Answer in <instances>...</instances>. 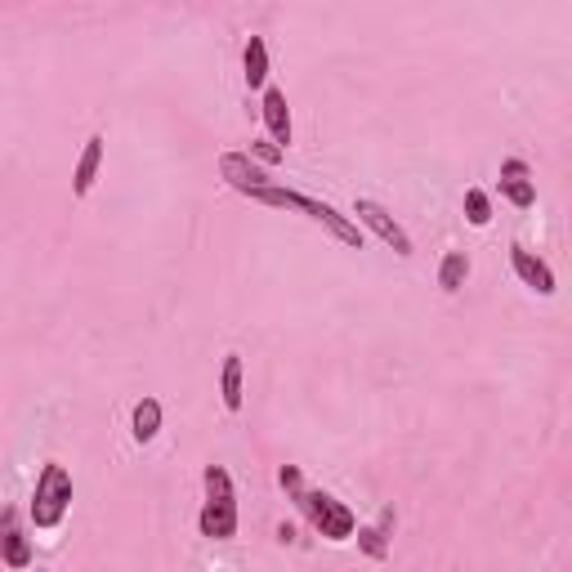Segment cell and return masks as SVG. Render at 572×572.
I'll return each instance as SVG.
<instances>
[{"mask_svg":"<svg viewBox=\"0 0 572 572\" xmlns=\"http://www.w3.org/2000/svg\"><path fill=\"white\" fill-rule=\"evenodd\" d=\"M278 483L286 488V497L295 501V510H300L304 519L313 523V532H318V537H327V541H349V537L358 532V519H354V510H349L345 501H336L331 492H309V488H304L300 465H282V470H278Z\"/></svg>","mask_w":572,"mask_h":572,"instance_id":"1","label":"cell"},{"mask_svg":"<svg viewBox=\"0 0 572 572\" xmlns=\"http://www.w3.org/2000/svg\"><path fill=\"white\" fill-rule=\"evenodd\" d=\"M251 202H260V206H282V211H300V215H309L313 224L327 228V233L336 237L340 246H354V251H362V228H358L349 215H340L331 202L304 197V193H295V188H282V184H269L264 193H255Z\"/></svg>","mask_w":572,"mask_h":572,"instance_id":"2","label":"cell"},{"mask_svg":"<svg viewBox=\"0 0 572 572\" xmlns=\"http://www.w3.org/2000/svg\"><path fill=\"white\" fill-rule=\"evenodd\" d=\"M202 483H206V505H202V514H197V528H202L206 541H233L237 537V492H233V479H228L224 465H206Z\"/></svg>","mask_w":572,"mask_h":572,"instance_id":"3","label":"cell"},{"mask_svg":"<svg viewBox=\"0 0 572 572\" xmlns=\"http://www.w3.org/2000/svg\"><path fill=\"white\" fill-rule=\"evenodd\" d=\"M68 505H72V474L68 465L59 461H45L41 474H36V492H32V523L36 528H59L68 519Z\"/></svg>","mask_w":572,"mask_h":572,"instance_id":"4","label":"cell"},{"mask_svg":"<svg viewBox=\"0 0 572 572\" xmlns=\"http://www.w3.org/2000/svg\"><path fill=\"white\" fill-rule=\"evenodd\" d=\"M354 224H358V228L367 224L371 233H376L380 242L389 246V251H394V255H403V260H412V251H416V246H412V237H407V228L398 224V219L389 215L380 202H371V197H358V202H354Z\"/></svg>","mask_w":572,"mask_h":572,"instance_id":"5","label":"cell"},{"mask_svg":"<svg viewBox=\"0 0 572 572\" xmlns=\"http://www.w3.org/2000/svg\"><path fill=\"white\" fill-rule=\"evenodd\" d=\"M219 179H224L233 193H242V197H255V193H264V188L273 184L269 170L255 166L246 152H224V157H219Z\"/></svg>","mask_w":572,"mask_h":572,"instance_id":"6","label":"cell"},{"mask_svg":"<svg viewBox=\"0 0 572 572\" xmlns=\"http://www.w3.org/2000/svg\"><path fill=\"white\" fill-rule=\"evenodd\" d=\"M0 559H5L9 568H32V541H27V532L18 528V510L14 505H5L0 510Z\"/></svg>","mask_w":572,"mask_h":572,"instance_id":"7","label":"cell"},{"mask_svg":"<svg viewBox=\"0 0 572 572\" xmlns=\"http://www.w3.org/2000/svg\"><path fill=\"white\" fill-rule=\"evenodd\" d=\"M264 126H269V143L273 148H291L295 130H291V108H286V94L278 90V85H264V108H260Z\"/></svg>","mask_w":572,"mask_h":572,"instance_id":"8","label":"cell"},{"mask_svg":"<svg viewBox=\"0 0 572 572\" xmlns=\"http://www.w3.org/2000/svg\"><path fill=\"white\" fill-rule=\"evenodd\" d=\"M510 264L523 286H532L537 295H555V273H550V264L541 260V255H532L528 246H510Z\"/></svg>","mask_w":572,"mask_h":572,"instance_id":"9","label":"cell"},{"mask_svg":"<svg viewBox=\"0 0 572 572\" xmlns=\"http://www.w3.org/2000/svg\"><path fill=\"white\" fill-rule=\"evenodd\" d=\"M99 166H103V135H90L76 157V170H72V193L76 197H90L94 179H99Z\"/></svg>","mask_w":572,"mask_h":572,"instance_id":"10","label":"cell"},{"mask_svg":"<svg viewBox=\"0 0 572 572\" xmlns=\"http://www.w3.org/2000/svg\"><path fill=\"white\" fill-rule=\"evenodd\" d=\"M389 532H394V510H380V523L376 528H358L354 537H358V546H362V555L367 559H389Z\"/></svg>","mask_w":572,"mask_h":572,"instance_id":"11","label":"cell"},{"mask_svg":"<svg viewBox=\"0 0 572 572\" xmlns=\"http://www.w3.org/2000/svg\"><path fill=\"white\" fill-rule=\"evenodd\" d=\"M242 68H246L242 76H246L251 90H264V85H269V45H264V36H251V41H246Z\"/></svg>","mask_w":572,"mask_h":572,"instance_id":"12","label":"cell"},{"mask_svg":"<svg viewBox=\"0 0 572 572\" xmlns=\"http://www.w3.org/2000/svg\"><path fill=\"white\" fill-rule=\"evenodd\" d=\"M219 398H224L228 412H242V354H228L224 371H219Z\"/></svg>","mask_w":572,"mask_h":572,"instance_id":"13","label":"cell"},{"mask_svg":"<svg viewBox=\"0 0 572 572\" xmlns=\"http://www.w3.org/2000/svg\"><path fill=\"white\" fill-rule=\"evenodd\" d=\"M130 434H135V443H152V438L161 434V403H157V398H139V403H135Z\"/></svg>","mask_w":572,"mask_h":572,"instance_id":"14","label":"cell"},{"mask_svg":"<svg viewBox=\"0 0 572 572\" xmlns=\"http://www.w3.org/2000/svg\"><path fill=\"white\" fill-rule=\"evenodd\" d=\"M465 278H470V255H465V251H447L443 264H438V286H443L447 295H456L465 286Z\"/></svg>","mask_w":572,"mask_h":572,"instance_id":"15","label":"cell"},{"mask_svg":"<svg viewBox=\"0 0 572 572\" xmlns=\"http://www.w3.org/2000/svg\"><path fill=\"white\" fill-rule=\"evenodd\" d=\"M501 197L510 206H519V211H532L537 206V184H532V175H501Z\"/></svg>","mask_w":572,"mask_h":572,"instance_id":"16","label":"cell"},{"mask_svg":"<svg viewBox=\"0 0 572 572\" xmlns=\"http://www.w3.org/2000/svg\"><path fill=\"white\" fill-rule=\"evenodd\" d=\"M465 219H470L474 228H488L492 202H488V193H483V188H470V193H465Z\"/></svg>","mask_w":572,"mask_h":572,"instance_id":"17","label":"cell"},{"mask_svg":"<svg viewBox=\"0 0 572 572\" xmlns=\"http://www.w3.org/2000/svg\"><path fill=\"white\" fill-rule=\"evenodd\" d=\"M246 157H251L255 166H278L286 152H282V148H273L269 139H251V152H246Z\"/></svg>","mask_w":572,"mask_h":572,"instance_id":"18","label":"cell"},{"mask_svg":"<svg viewBox=\"0 0 572 572\" xmlns=\"http://www.w3.org/2000/svg\"><path fill=\"white\" fill-rule=\"evenodd\" d=\"M501 175H532V166L519 157H510V161H501Z\"/></svg>","mask_w":572,"mask_h":572,"instance_id":"19","label":"cell"},{"mask_svg":"<svg viewBox=\"0 0 572 572\" xmlns=\"http://www.w3.org/2000/svg\"><path fill=\"white\" fill-rule=\"evenodd\" d=\"M27 572H32V568H27ZM36 572H41V568H36Z\"/></svg>","mask_w":572,"mask_h":572,"instance_id":"20","label":"cell"}]
</instances>
